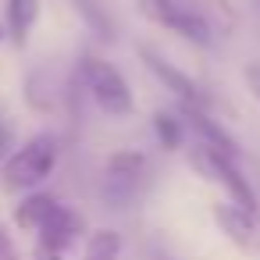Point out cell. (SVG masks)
<instances>
[{"mask_svg":"<svg viewBox=\"0 0 260 260\" xmlns=\"http://www.w3.org/2000/svg\"><path fill=\"white\" fill-rule=\"evenodd\" d=\"M4 249H8V242H4V235H0V253H4Z\"/></svg>","mask_w":260,"mask_h":260,"instance_id":"obj_16","label":"cell"},{"mask_svg":"<svg viewBox=\"0 0 260 260\" xmlns=\"http://www.w3.org/2000/svg\"><path fill=\"white\" fill-rule=\"evenodd\" d=\"M146 175V157L136 153V150H125V153H114L107 160V182L121 189V196L132 192V185H139Z\"/></svg>","mask_w":260,"mask_h":260,"instance_id":"obj_8","label":"cell"},{"mask_svg":"<svg viewBox=\"0 0 260 260\" xmlns=\"http://www.w3.org/2000/svg\"><path fill=\"white\" fill-rule=\"evenodd\" d=\"M139 57H143V61H146V68H150V72H153V75H157V79H160V82H164V86L178 96V107H196V111H207V104H210V100H207V93H203V89H200V86L185 75V72H178L171 61H164L160 54H153V50H146V47L139 50Z\"/></svg>","mask_w":260,"mask_h":260,"instance_id":"obj_6","label":"cell"},{"mask_svg":"<svg viewBox=\"0 0 260 260\" xmlns=\"http://www.w3.org/2000/svg\"><path fill=\"white\" fill-rule=\"evenodd\" d=\"M153 260H171V256H160V253H153Z\"/></svg>","mask_w":260,"mask_h":260,"instance_id":"obj_17","label":"cell"},{"mask_svg":"<svg viewBox=\"0 0 260 260\" xmlns=\"http://www.w3.org/2000/svg\"><path fill=\"white\" fill-rule=\"evenodd\" d=\"M214 217H217L221 232H224L232 242H239V246H253V217H249V214H242L239 207H224V203H217V207H214Z\"/></svg>","mask_w":260,"mask_h":260,"instance_id":"obj_10","label":"cell"},{"mask_svg":"<svg viewBox=\"0 0 260 260\" xmlns=\"http://www.w3.org/2000/svg\"><path fill=\"white\" fill-rule=\"evenodd\" d=\"M50 203H54V196H47V192H32V196H25V200L18 203L15 221H18L22 228L36 232V224H40V217L47 214V207H50Z\"/></svg>","mask_w":260,"mask_h":260,"instance_id":"obj_13","label":"cell"},{"mask_svg":"<svg viewBox=\"0 0 260 260\" xmlns=\"http://www.w3.org/2000/svg\"><path fill=\"white\" fill-rule=\"evenodd\" d=\"M40 18V0H8V32L22 47Z\"/></svg>","mask_w":260,"mask_h":260,"instance_id":"obj_9","label":"cell"},{"mask_svg":"<svg viewBox=\"0 0 260 260\" xmlns=\"http://www.w3.org/2000/svg\"><path fill=\"white\" fill-rule=\"evenodd\" d=\"M54 164H57V139L54 136H32L25 146H18L4 160L0 178H4V189H11V192H29L43 178H50Z\"/></svg>","mask_w":260,"mask_h":260,"instance_id":"obj_1","label":"cell"},{"mask_svg":"<svg viewBox=\"0 0 260 260\" xmlns=\"http://www.w3.org/2000/svg\"><path fill=\"white\" fill-rule=\"evenodd\" d=\"M0 36H4V32H0Z\"/></svg>","mask_w":260,"mask_h":260,"instance_id":"obj_19","label":"cell"},{"mask_svg":"<svg viewBox=\"0 0 260 260\" xmlns=\"http://www.w3.org/2000/svg\"><path fill=\"white\" fill-rule=\"evenodd\" d=\"M178 118H182V125H189L192 128V136H196V146H203V150H210V153H217V157H224V160H239V146H235V139L207 114V111H196V107H178Z\"/></svg>","mask_w":260,"mask_h":260,"instance_id":"obj_7","label":"cell"},{"mask_svg":"<svg viewBox=\"0 0 260 260\" xmlns=\"http://www.w3.org/2000/svg\"><path fill=\"white\" fill-rule=\"evenodd\" d=\"M118 256H121V235L111 228H100V232H93L82 260H118Z\"/></svg>","mask_w":260,"mask_h":260,"instance_id":"obj_12","label":"cell"},{"mask_svg":"<svg viewBox=\"0 0 260 260\" xmlns=\"http://www.w3.org/2000/svg\"><path fill=\"white\" fill-rule=\"evenodd\" d=\"M189 164H192L203 178L217 182V185L224 189V196L232 200V207H239L242 214H249V217L256 221L260 200H256L253 185L242 178V171H239L235 160H224V157H217V153H210V150H203V146H189Z\"/></svg>","mask_w":260,"mask_h":260,"instance_id":"obj_3","label":"cell"},{"mask_svg":"<svg viewBox=\"0 0 260 260\" xmlns=\"http://www.w3.org/2000/svg\"><path fill=\"white\" fill-rule=\"evenodd\" d=\"M82 82H86L93 104H96L104 114H111V118H125V114L136 111V96H132L128 82H125V75H121L111 61L93 57V54L82 57Z\"/></svg>","mask_w":260,"mask_h":260,"instance_id":"obj_2","label":"cell"},{"mask_svg":"<svg viewBox=\"0 0 260 260\" xmlns=\"http://www.w3.org/2000/svg\"><path fill=\"white\" fill-rule=\"evenodd\" d=\"M36 260H61V253H50V249H36Z\"/></svg>","mask_w":260,"mask_h":260,"instance_id":"obj_15","label":"cell"},{"mask_svg":"<svg viewBox=\"0 0 260 260\" xmlns=\"http://www.w3.org/2000/svg\"><path fill=\"white\" fill-rule=\"evenodd\" d=\"M246 86H249V93L260 100V64H246Z\"/></svg>","mask_w":260,"mask_h":260,"instance_id":"obj_14","label":"cell"},{"mask_svg":"<svg viewBox=\"0 0 260 260\" xmlns=\"http://www.w3.org/2000/svg\"><path fill=\"white\" fill-rule=\"evenodd\" d=\"M153 136H157V143L164 150H178L182 139H185V125H182V118L160 111V114H153Z\"/></svg>","mask_w":260,"mask_h":260,"instance_id":"obj_11","label":"cell"},{"mask_svg":"<svg viewBox=\"0 0 260 260\" xmlns=\"http://www.w3.org/2000/svg\"><path fill=\"white\" fill-rule=\"evenodd\" d=\"M136 4H139V11H143L150 22H157V25L178 32L182 40H189V43H196V47H207V43L214 40V29L207 25V18L196 15L192 8L178 4V0H136Z\"/></svg>","mask_w":260,"mask_h":260,"instance_id":"obj_4","label":"cell"},{"mask_svg":"<svg viewBox=\"0 0 260 260\" xmlns=\"http://www.w3.org/2000/svg\"><path fill=\"white\" fill-rule=\"evenodd\" d=\"M256 8H260V0H256Z\"/></svg>","mask_w":260,"mask_h":260,"instance_id":"obj_18","label":"cell"},{"mask_svg":"<svg viewBox=\"0 0 260 260\" xmlns=\"http://www.w3.org/2000/svg\"><path fill=\"white\" fill-rule=\"evenodd\" d=\"M79 232H82V217H79L72 207L57 203V200L47 207V214H43L40 224H36L40 249H50V253H64V249L79 239Z\"/></svg>","mask_w":260,"mask_h":260,"instance_id":"obj_5","label":"cell"}]
</instances>
